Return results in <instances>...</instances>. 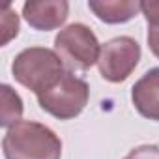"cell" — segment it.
Masks as SVG:
<instances>
[{"instance_id":"obj_8","label":"cell","mask_w":159,"mask_h":159,"mask_svg":"<svg viewBox=\"0 0 159 159\" xmlns=\"http://www.w3.org/2000/svg\"><path fill=\"white\" fill-rule=\"evenodd\" d=\"M88 6L98 15V19L111 25L127 23L140 11V2L133 0H112V2L103 0V2H88Z\"/></svg>"},{"instance_id":"obj_2","label":"cell","mask_w":159,"mask_h":159,"mask_svg":"<svg viewBox=\"0 0 159 159\" xmlns=\"http://www.w3.org/2000/svg\"><path fill=\"white\" fill-rule=\"evenodd\" d=\"M15 81L34 94L51 88L64 73V62L56 51L45 47H30L19 52L11 64Z\"/></svg>"},{"instance_id":"obj_4","label":"cell","mask_w":159,"mask_h":159,"mask_svg":"<svg viewBox=\"0 0 159 159\" xmlns=\"http://www.w3.org/2000/svg\"><path fill=\"white\" fill-rule=\"evenodd\" d=\"M54 51L67 66L75 71H86L98 64L101 47L96 34L83 23H73L58 32L54 38Z\"/></svg>"},{"instance_id":"obj_7","label":"cell","mask_w":159,"mask_h":159,"mask_svg":"<svg viewBox=\"0 0 159 159\" xmlns=\"http://www.w3.org/2000/svg\"><path fill=\"white\" fill-rule=\"evenodd\" d=\"M131 99L140 116L159 122V67L146 71L135 83Z\"/></svg>"},{"instance_id":"obj_5","label":"cell","mask_w":159,"mask_h":159,"mask_svg":"<svg viewBox=\"0 0 159 159\" xmlns=\"http://www.w3.org/2000/svg\"><path fill=\"white\" fill-rule=\"evenodd\" d=\"M139 60H140V45L129 36H120L107 41L101 47L98 67L105 81L122 83L133 73Z\"/></svg>"},{"instance_id":"obj_6","label":"cell","mask_w":159,"mask_h":159,"mask_svg":"<svg viewBox=\"0 0 159 159\" xmlns=\"http://www.w3.org/2000/svg\"><path fill=\"white\" fill-rule=\"evenodd\" d=\"M69 4L66 0H30L23 6L26 23L36 30H54L66 23Z\"/></svg>"},{"instance_id":"obj_1","label":"cell","mask_w":159,"mask_h":159,"mask_svg":"<svg viewBox=\"0 0 159 159\" xmlns=\"http://www.w3.org/2000/svg\"><path fill=\"white\" fill-rule=\"evenodd\" d=\"M2 150L6 159H60L62 142L47 125L21 120L4 135Z\"/></svg>"},{"instance_id":"obj_11","label":"cell","mask_w":159,"mask_h":159,"mask_svg":"<svg viewBox=\"0 0 159 159\" xmlns=\"http://www.w3.org/2000/svg\"><path fill=\"white\" fill-rule=\"evenodd\" d=\"M124 159H159V146H153V144L137 146Z\"/></svg>"},{"instance_id":"obj_3","label":"cell","mask_w":159,"mask_h":159,"mask_svg":"<svg viewBox=\"0 0 159 159\" xmlns=\"http://www.w3.org/2000/svg\"><path fill=\"white\" fill-rule=\"evenodd\" d=\"M88 84L83 79L75 77L71 71H64L58 81L38 94L39 107L58 120H71L83 112L88 103Z\"/></svg>"},{"instance_id":"obj_13","label":"cell","mask_w":159,"mask_h":159,"mask_svg":"<svg viewBox=\"0 0 159 159\" xmlns=\"http://www.w3.org/2000/svg\"><path fill=\"white\" fill-rule=\"evenodd\" d=\"M148 47L159 58V26H150L148 28Z\"/></svg>"},{"instance_id":"obj_10","label":"cell","mask_w":159,"mask_h":159,"mask_svg":"<svg viewBox=\"0 0 159 159\" xmlns=\"http://www.w3.org/2000/svg\"><path fill=\"white\" fill-rule=\"evenodd\" d=\"M19 32V19L10 6L2 8V45H6Z\"/></svg>"},{"instance_id":"obj_12","label":"cell","mask_w":159,"mask_h":159,"mask_svg":"<svg viewBox=\"0 0 159 159\" xmlns=\"http://www.w3.org/2000/svg\"><path fill=\"white\" fill-rule=\"evenodd\" d=\"M140 11L144 13L150 26H159V2L157 0H148L140 2Z\"/></svg>"},{"instance_id":"obj_9","label":"cell","mask_w":159,"mask_h":159,"mask_svg":"<svg viewBox=\"0 0 159 159\" xmlns=\"http://www.w3.org/2000/svg\"><path fill=\"white\" fill-rule=\"evenodd\" d=\"M0 96H2V99H0L2 101V105H0V124L4 127H11L17 122H21L23 101L8 84H4L0 88Z\"/></svg>"}]
</instances>
